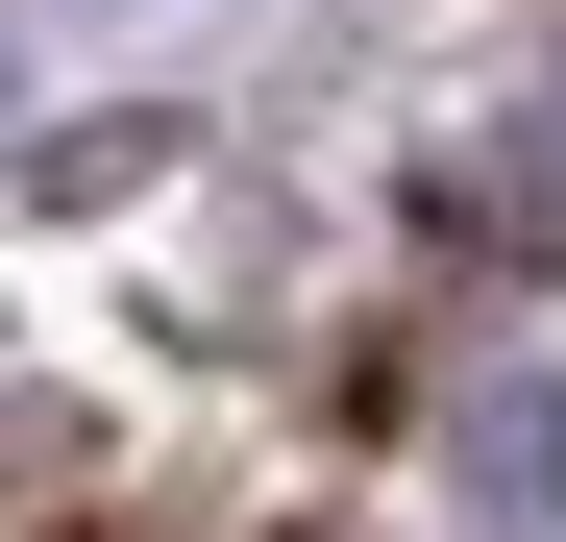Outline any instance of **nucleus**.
I'll list each match as a JSON object with an SVG mask.
<instances>
[{
  "mask_svg": "<svg viewBox=\"0 0 566 542\" xmlns=\"http://www.w3.org/2000/svg\"><path fill=\"white\" fill-rule=\"evenodd\" d=\"M443 518L468 542H542L566 518V371H468L443 395Z\"/></svg>",
  "mask_w": 566,
  "mask_h": 542,
  "instance_id": "nucleus-1",
  "label": "nucleus"
},
{
  "mask_svg": "<svg viewBox=\"0 0 566 542\" xmlns=\"http://www.w3.org/2000/svg\"><path fill=\"white\" fill-rule=\"evenodd\" d=\"M0 100H25V74H0Z\"/></svg>",
  "mask_w": 566,
  "mask_h": 542,
  "instance_id": "nucleus-2",
  "label": "nucleus"
}]
</instances>
